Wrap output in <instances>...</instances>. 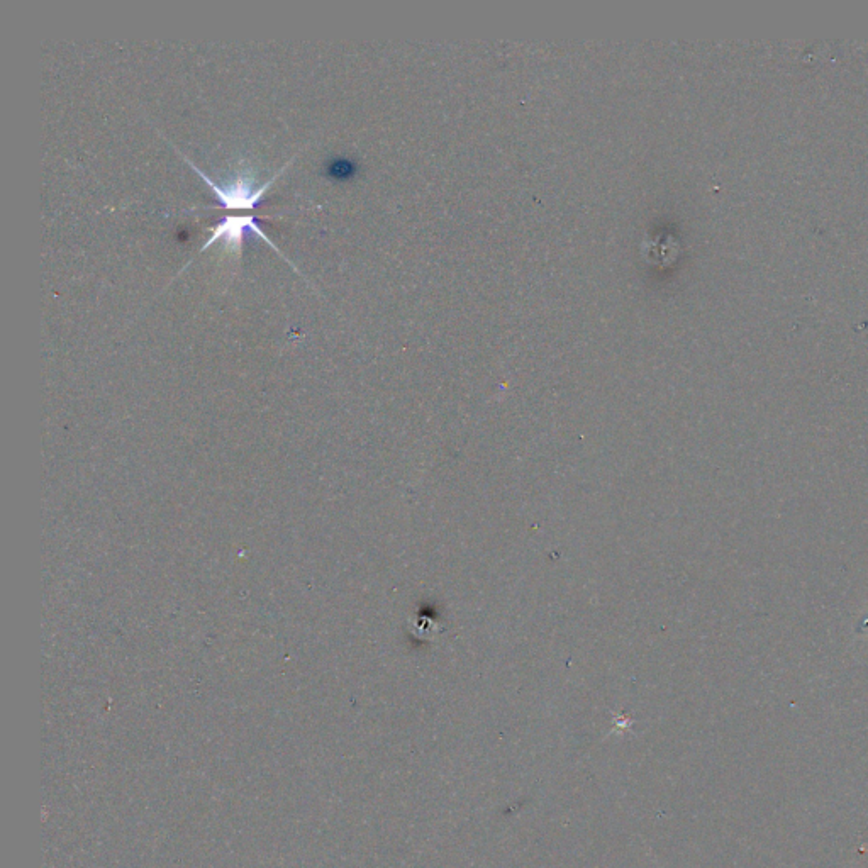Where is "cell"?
Here are the masks:
<instances>
[{
	"instance_id": "6da1fadb",
	"label": "cell",
	"mask_w": 868,
	"mask_h": 868,
	"mask_svg": "<svg viewBox=\"0 0 868 868\" xmlns=\"http://www.w3.org/2000/svg\"><path fill=\"white\" fill-rule=\"evenodd\" d=\"M187 163L201 175V179L211 187L212 192L216 195L217 201L221 202V206L226 207V209H255L268 187L273 184V180L277 179L280 173L285 170L282 168L272 180H267L260 187L255 184V177H251L248 173H241L234 182L223 185L217 184L216 180L211 179L206 172H202L201 168L197 167L194 162L187 160Z\"/></svg>"
},
{
	"instance_id": "7a4b0ae2",
	"label": "cell",
	"mask_w": 868,
	"mask_h": 868,
	"mask_svg": "<svg viewBox=\"0 0 868 868\" xmlns=\"http://www.w3.org/2000/svg\"><path fill=\"white\" fill-rule=\"evenodd\" d=\"M246 229H251L253 233L258 234L260 238L267 241L268 245L275 248L272 241L268 240L267 234L263 233L258 223H256V216H226L221 223H217L214 228H211L212 236L206 241V245L202 246V251L214 245L217 240H223L228 251H231V253H241L243 236H245Z\"/></svg>"
},
{
	"instance_id": "3957f363",
	"label": "cell",
	"mask_w": 868,
	"mask_h": 868,
	"mask_svg": "<svg viewBox=\"0 0 868 868\" xmlns=\"http://www.w3.org/2000/svg\"><path fill=\"white\" fill-rule=\"evenodd\" d=\"M351 170H353V167H351V163L346 162V160H334V162H329L328 173L331 177H336V179L348 177Z\"/></svg>"
}]
</instances>
